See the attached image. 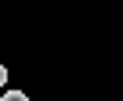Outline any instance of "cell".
Listing matches in <instances>:
<instances>
[{
  "mask_svg": "<svg viewBox=\"0 0 123 101\" xmlns=\"http://www.w3.org/2000/svg\"><path fill=\"white\" fill-rule=\"evenodd\" d=\"M4 79H7V69H4V65H0V83H4Z\"/></svg>",
  "mask_w": 123,
  "mask_h": 101,
  "instance_id": "7a4b0ae2",
  "label": "cell"
},
{
  "mask_svg": "<svg viewBox=\"0 0 123 101\" xmlns=\"http://www.w3.org/2000/svg\"><path fill=\"white\" fill-rule=\"evenodd\" d=\"M0 101H29V97H25L22 90H7V94H4V97H0Z\"/></svg>",
  "mask_w": 123,
  "mask_h": 101,
  "instance_id": "6da1fadb",
  "label": "cell"
}]
</instances>
